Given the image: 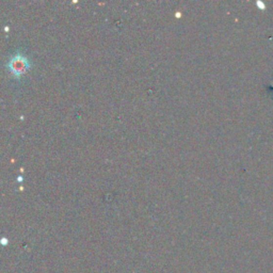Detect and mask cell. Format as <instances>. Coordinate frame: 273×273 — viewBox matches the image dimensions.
Returning a JSON list of instances; mask_svg holds the SVG:
<instances>
[{
  "instance_id": "cell-1",
  "label": "cell",
  "mask_w": 273,
  "mask_h": 273,
  "mask_svg": "<svg viewBox=\"0 0 273 273\" xmlns=\"http://www.w3.org/2000/svg\"><path fill=\"white\" fill-rule=\"evenodd\" d=\"M8 67L14 75V77L19 78L21 75L24 74L26 71H28V68L30 67V61L21 52H16V54L11 58L8 62Z\"/></svg>"
}]
</instances>
